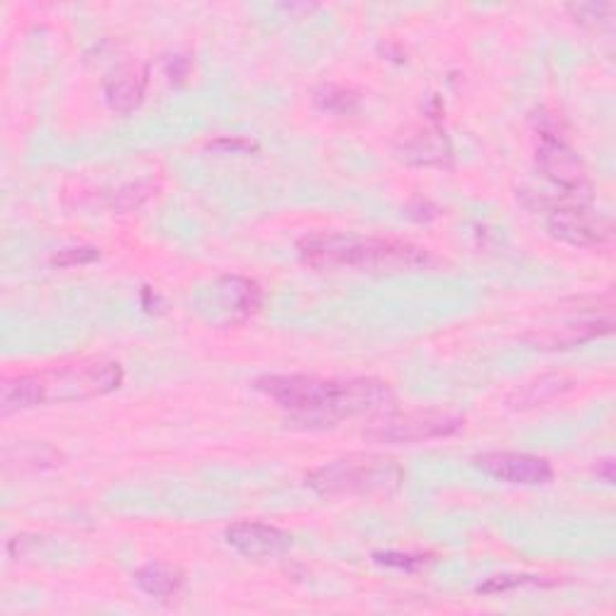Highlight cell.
Here are the masks:
<instances>
[{
    "label": "cell",
    "instance_id": "6da1fadb",
    "mask_svg": "<svg viewBox=\"0 0 616 616\" xmlns=\"http://www.w3.org/2000/svg\"><path fill=\"white\" fill-rule=\"evenodd\" d=\"M255 391L299 420L333 424L350 417H385L395 412L397 397L388 383L376 378H316L263 376Z\"/></svg>",
    "mask_w": 616,
    "mask_h": 616
},
{
    "label": "cell",
    "instance_id": "7a4b0ae2",
    "mask_svg": "<svg viewBox=\"0 0 616 616\" xmlns=\"http://www.w3.org/2000/svg\"><path fill=\"white\" fill-rule=\"evenodd\" d=\"M301 261L313 267H347L362 272L422 270L432 257L410 241L319 234L299 243Z\"/></svg>",
    "mask_w": 616,
    "mask_h": 616
},
{
    "label": "cell",
    "instance_id": "3957f363",
    "mask_svg": "<svg viewBox=\"0 0 616 616\" xmlns=\"http://www.w3.org/2000/svg\"><path fill=\"white\" fill-rule=\"evenodd\" d=\"M405 482V469L393 457L352 453L325 463L306 475V486L321 496L393 494Z\"/></svg>",
    "mask_w": 616,
    "mask_h": 616
},
{
    "label": "cell",
    "instance_id": "277c9868",
    "mask_svg": "<svg viewBox=\"0 0 616 616\" xmlns=\"http://www.w3.org/2000/svg\"><path fill=\"white\" fill-rule=\"evenodd\" d=\"M41 405L82 403V400L102 397L121 388L123 368L119 362L92 356L61 366H51L34 374Z\"/></svg>",
    "mask_w": 616,
    "mask_h": 616
},
{
    "label": "cell",
    "instance_id": "5b68a950",
    "mask_svg": "<svg viewBox=\"0 0 616 616\" xmlns=\"http://www.w3.org/2000/svg\"><path fill=\"white\" fill-rule=\"evenodd\" d=\"M263 306V290L249 277L224 275L203 286L195 296V311L210 325L236 327L253 319Z\"/></svg>",
    "mask_w": 616,
    "mask_h": 616
},
{
    "label": "cell",
    "instance_id": "8992f818",
    "mask_svg": "<svg viewBox=\"0 0 616 616\" xmlns=\"http://www.w3.org/2000/svg\"><path fill=\"white\" fill-rule=\"evenodd\" d=\"M465 420L451 412H405V414H385L374 426H368L364 436L376 443H422L446 438L461 432Z\"/></svg>",
    "mask_w": 616,
    "mask_h": 616
},
{
    "label": "cell",
    "instance_id": "52a82bcc",
    "mask_svg": "<svg viewBox=\"0 0 616 616\" xmlns=\"http://www.w3.org/2000/svg\"><path fill=\"white\" fill-rule=\"evenodd\" d=\"M537 164L552 183H556L566 195H570L578 203L590 200V181H587L585 164L580 156L573 152L564 140L554 138L552 133H542L537 148Z\"/></svg>",
    "mask_w": 616,
    "mask_h": 616
},
{
    "label": "cell",
    "instance_id": "ba28073f",
    "mask_svg": "<svg viewBox=\"0 0 616 616\" xmlns=\"http://www.w3.org/2000/svg\"><path fill=\"white\" fill-rule=\"evenodd\" d=\"M547 224L556 239L578 249H599L612 241V222L578 200L554 208Z\"/></svg>",
    "mask_w": 616,
    "mask_h": 616
},
{
    "label": "cell",
    "instance_id": "9c48e42d",
    "mask_svg": "<svg viewBox=\"0 0 616 616\" xmlns=\"http://www.w3.org/2000/svg\"><path fill=\"white\" fill-rule=\"evenodd\" d=\"M475 465L498 482L518 486H542L554 479V467L544 457L513 451H494L475 457Z\"/></svg>",
    "mask_w": 616,
    "mask_h": 616
},
{
    "label": "cell",
    "instance_id": "30bf717a",
    "mask_svg": "<svg viewBox=\"0 0 616 616\" xmlns=\"http://www.w3.org/2000/svg\"><path fill=\"white\" fill-rule=\"evenodd\" d=\"M226 542L246 558H275L292 549V535L265 523L241 521L226 527Z\"/></svg>",
    "mask_w": 616,
    "mask_h": 616
},
{
    "label": "cell",
    "instance_id": "8fae6325",
    "mask_svg": "<svg viewBox=\"0 0 616 616\" xmlns=\"http://www.w3.org/2000/svg\"><path fill=\"white\" fill-rule=\"evenodd\" d=\"M612 319H580L533 327V331L523 335V340L542 350H570L583 345V342L612 333Z\"/></svg>",
    "mask_w": 616,
    "mask_h": 616
},
{
    "label": "cell",
    "instance_id": "7c38bea8",
    "mask_svg": "<svg viewBox=\"0 0 616 616\" xmlns=\"http://www.w3.org/2000/svg\"><path fill=\"white\" fill-rule=\"evenodd\" d=\"M395 152L403 162L420 166H448L453 162L451 142L438 125L414 128L412 133L397 140Z\"/></svg>",
    "mask_w": 616,
    "mask_h": 616
},
{
    "label": "cell",
    "instance_id": "4fadbf2b",
    "mask_svg": "<svg viewBox=\"0 0 616 616\" xmlns=\"http://www.w3.org/2000/svg\"><path fill=\"white\" fill-rule=\"evenodd\" d=\"M576 388V381L564 376V374H547L523 383L521 388H515L508 397V405L513 410H533V407H542L549 405L554 400L564 397L566 393H570Z\"/></svg>",
    "mask_w": 616,
    "mask_h": 616
},
{
    "label": "cell",
    "instance_id": "5bb4252c",
    "mask_svg": "<svg viewBox=\"0 0 616 616\" xmlns=\"http://www.w3.org/2000/svg\"><path fill=\"white\" fill-rule=\"evenodd\" d=\"M148 75L150 73L145 65H131L121 70L117 78H111L104 88L109 107L119 113H131L133 109H138L142 99H145Z\"/></svg>",
    "mask_w": 616,
    "mask_h": 616
},
{
    "label": "cell",
    "instance_id": "9a60e30c",
    "mask_svg": "<svg viewBox=\"0 0 616 616\" xmlns=\"http://www.w3.org/2000/svg\"><path fill=\"white\" fill-rule=\"evenodd\" d=\"M63 463L61 451L51 448L49 443L24 441L18 446H8L3 451V467L6 472H44L53 469Z\"/></svg>",
    "mask_w": 616,
    "mask_h": 616
},
{
    "label": "cell",
    "instance_id": "2e32d148",
    "mask_svg": "<svg viewBox=\"0 0 616 616\" xmlns=\"http://www.w3.org/2000/svg\"><path fill=\"white\" fill-rule=\"evenodd\" d=\"M135 583L145 595L169 602L183 590L185 573L174 564L152 562L135 570Z\"/></svg>",
    "mask_w": 616,
    "mask_h": 616
},
{
    "label": "cell",
    "instance_id": "e0dca14e",
    "mask_svg": "<svg viewBox=\"0 0 616 616\" xmlns=\"http://www.w3.org/2000/svg\"><path fill=\"white\" fill-rule=\"evenodd\" d=\"M34 407H41V395L34 374L3 378V383H0V414H3V417Z\"/></svg>",
    "mask_w": 616,
    "mask_h": 616
},
{
    "label": "cell",
    "instance_id": "ac0fdd59",
    "mask_svg": "<svg viewBox=\"0 0 616 616\" xmlns=\"http://www.w3.org/2000/svg\"><path fill=\"white\" fill-rule=\"evenodd\" d=\"M316 104L331 113H350L356 104V97L350 90L337 88V84H325L316 92Z\"/></svg>",
    "mask_w": 616,
    "mask_h": 616
},
{
    "label": "cell",
    "instance_id": "d6986e66",
    "mask_svg": "<svg viewBox=\"0 0 616 616\" xmlns=\"http://www.w3.org/2000/svg\"><path fill=\"white\" fill-rule=\"evenodd\" d=\"M156 185L152 181H138V183H131V185H125V189H121L117 193V200H113V205H117L121 212H131L135 208H140L145 200L154 193Z\"/></svg>",
    "mask_w": 616,
    "mask_h": 616
},
{
    "label": "cell",
    "instance_id": "ffe728a7",
    "mask_svg": "<svg viewBox=\"0 0 616 616\" xmlns=\"http://www.w3.org/2000/svg\"><path fill=\"white\" fill-rule=\"evenodd\" d=\"M99 261V251L92 246H73V249H63L51 257V265L59 267H75V265H88Z\"/></svg>",
    "mask_w": 616,
    "mask_h": 616
},
{
    "label": "cell",
    "instance_id": "44dd1931",
    "mask_svg": "<svg viewBox=\"0 0 616 616\" xmlns=\"http://www.w3.org/2000/svg\"><path fill=\"white\" fill-rule=\"evenodd\" d=\"M521 585H544V580L537 576H496L492 580H486L484 585H479V593H484V595L508 593V590H513V587H521Z\"/></svg>",
    "mask_w": 616,
    "mask_h": 616
},
{
    "label": "cell",
    "instance_id": "7402d4cb",
    "mask_svg": "<svg viewBox=\"0 0 616 616\" xmlns=\"http://www.w3.org/2000/svg\"><path fill=\"white\" fill-rule=\"evenodd\" d=\"M374 558L383 566L391 568H405V570H414L426 564V556H412V554H400V552H383V554H374Z\"/></svg>",
    "mask_w": 616,
    "mask_h": 616
},
{
    "label": "cell",
    "instance_id": "603a6c76",
    "mask_svg": "<svg viewBox=\"0 0 616 616\" xmlns=\"http://www.w3.org/2000/svg\"><path fill=\"white\" fill-rule=\"evenodd\" d=\"M612 10L614 6L609 3H585V6H570L568 12H573L576 16L578 22H602V20H607L612 16Z\"/></svg>",
    "mask_w": 616,
    "mask_h": 616
},
{
    "label": "cell",
    "instance_id": "cb8c5ba5",
    "mask_svg": "<svg viewBox=\"0 0 616 616\" xmlns=\"http://www.w3.org/2000/svg\"><path fill=\"white\" fill-rule=\"evenodd\" d=\"M210 150H222V152H234V154H246V152H255L257 145L253 140L246 138H220L210 142Z\"/></svg>",
    "mask_w": 616,
    "mask_h": 616
},
{
    "label": "cell",
    "instance_id": "d4e9b609",
    "mask_svg": "<svg viewBox=\"0 0 616 616\" xmlns=\"http://www.w3.org/2000/svg\"><path fill=\"white\" fill-rule=\"evenodd\" d=\"M166 75L174 84H181L191 75V61L185 59V55H174V59L166 63Z\"/></svg>",
    "mask_w": 616,
    "mask_h": 616
},
{
    "label": "cell",
    "instance_id": "484cf974",
    "mask_svg": "<svg viewBox=\"0 0 616 616\" xmlns=\"http://www.w3.org/2000/svg\"><path fill=\"white\" fill-rule=\"evenodd\" d=\"M597 477H602L605 479L607 484H612L614 482V463L612 461H602V463H597Z\"/></svg>",
    "mask_w": 616,
    "mask_h": 616
},
{
    "label": "cell",
    "instance_id": "4316f807",
    "mask_svg": "<svg viewBox=\"0 0 616 616\" xmlns=\"http://www.w3.org/2000/svg\"><path fill=\"white\" fill-rule=\"evenodd\" d=\"M156 301H160V296H156L150 286H145V290H142V304H145V309L148 311H154L152 306H156Z\"/></svg>",
    "mask_w": 616,
    "mask_h": 616
}]
</instances>
